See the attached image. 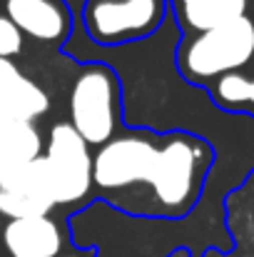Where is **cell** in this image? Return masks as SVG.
<instances>
[{"label": "cell", "mask_w": 254, "mask_h": 257, "mask_svg": "<svg viewBox=\"0 0 254 257\" xmlns=\"http://www.w3.org/2000/svg\"><path fill=\"white\" fill-rule=\"evenodd\" d=\"M254 58V20L242 15L224 25L202 30L179 53L182 73L189 80L207 83L237 73Z\"/></svg>", "instance_id": "1"}, {"label": "cell", "mask_w": 254, "mask_h": 257, "mask_svg": "<svg viewBox=\"0 0 254 257\" xmlns=\"http://www.w3.org/2000/svg\"><path fill=\"white\" fill-rule=\"evenodd\" d=\"M120 117L117 78L105 65H87L75 78L70 92V125L87 145L112 140Z\"/></svg>", "instance_id": "2"}, {"label": "cell", "mask_w": 254, "mask_h": 257, "mask_svg": "<svg viewBox=\"0 0 254 257\" xmlns=\"http://www.w3.org/2000/svg\"><path fill=\"white\" fill-rule=\"evenodd\" d=\"M202 165L204 150L199 143L189 138H172L162 148H157L145 182H150L162 207L179 212L189 207L194 195L199 192Z\"/></svg>", "instance_id": "3"}, {"label": "cell", "mask_w": 254, "mask_h": 257, "mask_svg": "<svg viewBox=\"0 0 254 257\" xmlns=\"http://www.w3.org/2000/svg\"><path fill=\"white\" fill-rule=\"evenodd\" d=\"M50 192L55 205L80 202L92 187V155L87 143L70 122H60L50 130L48 150L43 155Z\"/></svg>", "instance_id": "4"}, {"label": "cell", "mask_w": 254, "mask_h": 257, "mask_svg": "<svg viewBox=\"0 0 254 257\" xmlns=\"http://www.w3.org/2000/svg\"><path fill=\"white\" fill-rule=\"evenodd\" d=\"M162 10V0H95L87 8V28L102 45H117L152 33Z\"/></svg>", "instance_id": "5"}, {"label": "cell", "mask_w": 254, "mask_h": 257, "mask_svg": "<svg viewBox=\"0 0 254 257\" xmlns=\"http://www.w3.org/2000/svg\"><path fill=\"white\" fill-rule=\"evenodd\" d=\"M55 207L43 155L28 163L0 165V215L10 220L40 217Z\"/></svg>", "instance_id": "6"}, {"label": "cell", "mask_w": 254, "mask_h": 257, "mask_svg": "<svg viewBox=\"0 0 254 257\" xmlns=\"http://www.w3.org/2000/svg\"><path fill=\"white\" fill-rule=\"evenodd\" d=\"M157 148L147 138H112L92 158V182L100 190H125L147 180Z\"/></svg>", "instance_id": "7"}, {"label": "cell", "mask_w": 254, "mask_h": 257, "mask_svg": "<svg viewBox=\"0 0 254 257\" xmlns=\"http://www.w3.org/2000/svg\"><path fill=\"white\" fill-rule=\"evenodd\" d=\"M3 8L20 33L43 43H60L70 30V13L63 0H3Z\"/></svg>", "instance_id": "8"}, {"label": "cell", "mask_w": 254, "mask_h": 257, "mask_svg": "<svg viewBox=\"0 0 254 257\" xmlns=\"http://www.w3.org/2000/svg\"><path fill=\"white\" fill-rule=\"evenodd\" d=\"M50 107V100L45 95V90L33 83L10 58H0V110L33 122L38 117H43Z\"/></svg>", "instance_id": "9"}, {"label": "cell", "mask_w": 254, "mask_h": 257, "mask_svg": "<svg viewBox=\"0 0 254 257\" xmlns=\"http://www.w3.org/2000/svg\"><path fill=\"white\" fill-rule=\"evenodd\" d=\"M3 245L10 257H58L63 235L48 215L10 220L3 230Z\"/></svg>", "instance_id": "10"}, {"label": "cell", "mask_w": 254, "mask_h": 257, "mask_svg": "<svg viewBox=\"0 0 254 257\" xmlns=\"http://www.w3.org/2000/svg\"><path fill=\"white\" fill-rule=\"evenodd\" d=\"M43 140L33 122L18 120L0 110V165L28 163L40 158Z\"/></svg>", "instance_id": "11"}, {"label": "cell", "mask_w": 254, "mask_h": 257, "mask_svg": "<svg viewBox=\"0 0 254 257\" xmlns=\"http://www.w3.org/2000/svg\"><path fill=\"white\" fill-rule=\"evenodd\" d=\"M247 3L249 0H184L179 8L184 23L202 33L247 15Z\"/></svg>", "instance_id": "12"}, {"label": "cell", "mask_w": 254, "mask_h": 257, "mask_svg": "<svg viewBox=\"0 0 254 257\" xmlns=\"http://www.w3.org/2000/svg\"><path fill=\"white\" fill-rule=\"evenodd\" d=\"M249 85H252V80L247 75H242V73H227V75L217 78L214 95L227 107L247 105V100H249Z\"/></svg>", "instance_id": "13"}, {"label": "cell", "mask_w": 254, "mask_h": 257, "mask_svg": "<svg viewBox=\"0 0 254 257\" xmlns=\"http://www.w3.org/2000/svg\"><path fill=\"white\" fill-rule=\"evenodd\" d=\"M20 50H23V33L5 15H0V58H13Z\"/></svg>", "instance_id": "14"}, {"label": "cell", "mask_w": 254, "mask_h": 257, "mask_svg": "<svg viewBox=\"0 0 254 257\" xmlns=\"http://www.w3.org/2000/svg\"><path fill=\"white\" fill-rule=\"evenodd\" d=\"M249 105H254V80H252V85H249V100H247Z\"/></svg>", "instance_id": "15"}, {"label": "cell", "mask_w": 254, "mask_h": 257, "mask_svg": "<svg viewBox=\"0 0 254 257\" xmlns=\"http://www.w3.org/2000/svg\"><path fill=\"white\" fill-rule=\"evenodd\" d=\"M179 3H184V0H179Z\"/></svg>", "instance_id": "16"}]
</instances>
